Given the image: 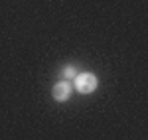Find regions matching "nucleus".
<instances>
[{"label":"nucleus","instance_id":"obj_1","mask_svg":"<svg viewBox=\"0 0 148 140\" xmlns=\"http://www.w3.org/2000/svg\"><path fill=\"white\" fill-rule=\"evenodd\" d=\"M97 85H99V79H97V75L91 73V71L77 73L75 79H73V89H75L77 93H81V95L93 93V91L97 89Z\"/></svg>","mask_w":148,"mask_h":140},{"label":"nucleus","instance_id":"obj_3","mask_svg":"<svg viewBox=\"0 0 148 140\" xmlns=\"http://www.w3.org/2000/svg\"><path fill=\"white\" fill-rule=\"evenodd\" d=\"M61 75H63V79H67V81H71V79H75V75H77V69H75L73 65H67V67H63V71H61Z\"/></svg>","mask_w":148,"mask_h":140},{"label":"nucleus","instance_id":"obj_2","mask_svg":"<svg viewBox=\"0 0 148 140\" xmlns=\"http://www.w3.org/2000/svg\"><path fill=\"white\" fill-rule=\"evenodd\" d=\"M73 93V83L67 81V79H61V81H57L53 85V89H51V95H53V99L59 101V103H63V101H69V97Z\"/></svg>","mask_w":148,"mask_h":140}]
</instances>
